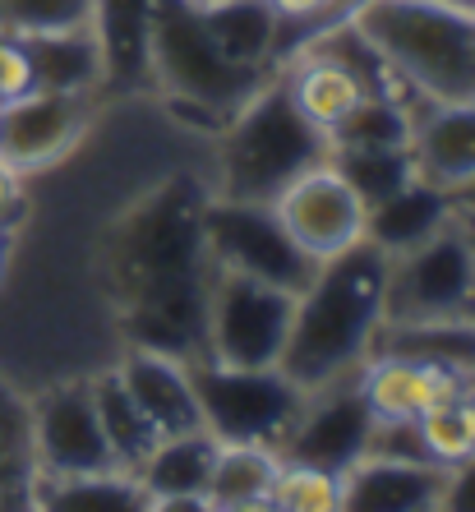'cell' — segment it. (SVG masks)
I'll use <instances>...</instances> for the list:
<instances>
[{
    "label": "cell",
    "mask_w": 475,
    "mask_h": 512,
    "mask_svg": "<svg viewBox=\"0 0 475 512\" xmlns=\"http://www.w3.org/2000/svg\"><path fill=\"white\" fill-rule=\"evenodd\" d=\"M208 194L171 180L130 213L111 240V286L130 328V346H157L180 360H203V319L213 259L203 245Z\"/></svg>",
    "instance_id": "obj_1"
},
{
    "label": "cell",
    "mask_w": 475,
    "mask_h": 512,
    "mask_svg": "<svg viewBox=\"0 0 475 512\" xmlns=\"http://www.w3.org/2000/svg\"><path fill=\"white\" fill-rule=\"evenodd\" d=\"M383 282H388V254L369 240H356L342 254L323 259L319 273L296 296L277 370L291 374L305 393L342 374H356L383 328Z\"/></svg>",
    "instance_id": "obj_2"
},
{
    "label": "cell",
    "mask_w": 475,
    "mask_h": 512,
    "mask_svg": "<svg viewBox=\"0 0 475 512\" xmlns=\"http://www.w3.org/2000/svg\"><path fill=\"white\" fill-rule=\"evenodd\" d=\"M346 24L420 107L475 97V10L452 0H369Z\"/></svg>",
    "instance_id": "obj_3"
},
{
    "label": "cell",
    "mask_w": 475,
    "mask_h": 512,
    "mask_svg": "<svg viewBox=\"0 0 475 512\" xmlns=\"http://www.w3.org/2000/svg\"><path fill=\"white\" fill-rule=\"evenodd\" d=\"M319 162H328V134L309 125L286 79H268L226 120L217 143V185L208 194L273 203L291 180Z\"/></svg>",
    "instance_id": "obj_4"
},
{
    "label": "cell",
    "mask_w": 475,
    "mask_h": 512,
    "mask_svg": "<svg viewBox=\"0 0 475 512\" xmlns=\"http://www.w3.org/2000/svg\"><path fill=\"white\" fill-rule=\"evenodd\" d=\"M148 65L171 97L208 111V116H222V125L268 84V70H245L222 56L213 33L203 28L199 5L190 0H153Z\"/></svg>",
    "instance_id": "obj_5"
},
{
    "label": "cell",
    "mask_w": 475,
    "mask_h": 512,
    "mask_svg": "<svg viewBox=\"0 0 475 512\" xmlns=\"http://www.w3.org/2000/svg\"><path fill=\"white\" fill-rule=\"evenodd\" d=\"M199 420L217 443H268L282 453L286 434L305 411V388L291 374L273 370H231L213 360H194Z\"/></svg>",
    "instance_id": "obj_6"
},
{
    "label": "cell",
    "mask_w": 475,
    "mask_h": 512,
    "mask_svg": "<svg viewBox=\"0 0 475 512\" xmlns=\"http://www.w3.org/2000/svg\"><path fill=\"white\" fill-rule=\"evenodd\" d=\"M296 296L273 282L213 268L208 319H203V360L231 370H273L286 351Z\"/></svg>",
    "instance_id": "obj_7"
},
{
    "label": "cell",
    "mask_w": 475,
    "mask_h": 512,
    "mask_svg": "<svg viewBox=\"0 0 475 512\" xmlns=\"http://www.w3.org/2000/svg\"><path fill=\"white\" fill-rule=\"evenodd\" d=\"M439 319H475V245L457 213L416 250L388 259L383 282V323Z\"/></svg>",
    "instance_id": "obj_8"
},
{
    "label": "cell",
    "mask_w": 475,
    "mask_h": 512,
    "mask_svg": "<svg viewBox=\"0 0 475 512\" xmlns=\"http://www.w3.org/2000/svg\"><path fill=\"white\" fill-rule=\"evenodd\" d=\"M203 245H208L213 268L273 282L282 291H291V296H300L309 277L319 273V263L309 259L291 240V231L282 227L273 203L208 194L203 199Z\"/></svg>",
    "instance_id": "obj_9"
},
{
    "label": "cell",
    "mask_w": 475,
    "mask_h": 512,
    "mask_svg": "<svg viewBox=\"0 0 475 512\" xmlns=\"http://www.w3.org/2000/svg\"><path fill=\"white\" fill-rule=\"evenodd\" d=\"M28 439H33L37 476H93L116 471L111 443L102 434L88 379L56 383L28 402Z\"/></svg>",
    "instance_id": "obj_10"
},
{
    "label": "cell",
    "mask_w": 475,
    "mask_h": 512,
    "mask_svg": "<svg viewBox=\"0 0 475 512\" xmlns=\"http://www.w3.org/2000/svg\"><path fill=\"white\" fill-rule=\"evenodd\" d=\"M369 439H374V411L365 402L360 370H356L333 383L309 388L305 411H300L296 429L282 443V457L323 466V471L342 476L346 466H356L369 453Z\"/></svg>",
    "instance_id": "obj_11"
},
{
    "label": "cell",
    "mask_w": 475,
    "mask_h": 512,
    "mask_svg": "<svg viewBox=\"0 0 475 512\" xmlns=\"http://www.w3.org/2000/svg\"><path fill=\"white\" fill-rule=\"evenodd\" d=\"M273 208L282 217V227L291 231V240L314 263L333 259L346 245L365 240V203L356 199V190L346 185L333 162H319L305 176H296L273 199Z\"/></svg>",
    "instance_id": "obj_12"
},
{
    "label": "cell",
    "mask_w": 475,
    "mask_h": 512,
    "mask_svg": "<svg viewBox=\"0 0 475 512\" xmlns=\"http://www.w3.org/2000/svg\"><path fill=\"white\" fill-rule=\"evenodd\" d=\"M84 125H88V97L33 88V93L0 107V162H10L14 171L33 176V171L51 167V162L70 153L79 134H84Z\"/></svg>",
    "instance_id": "obj_13"
},
{
    "label": "cell",
    "mask_w": 475,
    "mask_h": 512,
    "mask_svg": "<svg viewBox=\"0 0 475 512\" xmlns=\"http://www.w3.org/2000/svg\"><path fill=\"white\" fill-rule=\"evenodd\" d=\"M448 466L429 457H388L365 453L342 471V508L346 512H434L443 508Z\"/></svg>",
    "instance_id": "obj_14"
},
{
    "label": "cell",
    "mask_w": 475,
    "mask_h": 512,
    "mask_svg": "<svg viewBox=\"0 0 475 512\" xmlns=\"http://www.w3.org/2000/svg\"><path fill=\"white\" fill-rule=\"evenodd\" d=\"M116 370L162 439L167 434H185V429H203L190 360L171 356V351H157V346H130Z\"/></svg>",
    "instance_id": "obj_15"
},
{
    "label": "cell",
    "mask_w": 475,
    "mask_h": 512,
    "mask_svg": "<svg viewBox=\"0 0 475 512\" xmlns=\"http://www.w3.org/2000/svg\"><path fill=\"white\" fill-rule=\"evenodd\" d=\"M217 462V439L208 429H185L157 439V448L139 462V485L153 508H208V476Z\"/></svg>",
    "instance_id": "obj_16"
},
{
    "label": "cell",
    "mask_w": 475,
    "mask_h": 512,
    "mask_svg": "<svg viewBox=\"0 0 475 512\" xmlns=\"http://www.w3.org/2000/svg\"><path fill=\"white\" fill-rule=\"evenodd\" d=\"M416 176L439 190H462L475 176V97L471 102H439L416 111L411 130Z\"/></svg>",
    "instance_id": "obj_17"
},
{
    "label": "cell",
    "mask_w": 475,
    "mask_h": 512,
    "mask_svg": "<svg viewBox=\"0 0 475 512\" xmlns=\"http://www.w3.org/2000/svg\"><path fill=\"white\" fill-rule=\"evenodd\" d=\"M360 388H365V402L374 411V420H420L439 397L462 388V379L439 370V365H429V360L374 351L360 365Z\"/></svg>",
    "instance_id": "obj_18"
},
{
    "label": "cell",
    "mask_w": 475,
    "mask_h": 512,
    "mask_svg": "<svg viewBox=\"0 0 475 512\" xmlns=\"http://www.w3.org/2000/svg\"><path fill=\"white\" fill-rule=\"evenodd\" d=\"M282 65H286L282 79H286V88H291V97H296V107L305 111L309 125H319L323 134H333L337 120L356 107L365 93H374L351 60H342L337 51L319 47V42H305V47H300L296 56H286Z\"/></svg>",
    "instance_id": "obj_19"
},
{
    "label": "cell",
    "mask_w": 475,
    "mask_h": 512,
    "mask_svg": "<svg viewBox=\"0 0 475 512\" xmlns=\"http://www.w3.org/2000/svg\"><path fill=\"white\" fill-rule=\"evenodd\" d=\"M452 213H457V208H452V194L416 176L406 190H397L392 199L374 203L365 213V240L379 245L388 259H397V254L416 250L420 240H429L439 227H448Z\"/></svg>",
    "instance_id": "obj_20"
},
{
    "label": "cell",
    "mask_w": 475,
    "mask_h": 512,
    "mask_svg": "<svg viewBox=\"0 0 475 512\" xmlns=\"http://www.w3.org/2000/svg\"><path fill=\"white\" fill-rule=\"evenodd\" d=\"M28 60H33V79L47 93H74L88 97L107 79V60L93 28H70V33H42L24 37Z\"/></svg>",
    "instance_id": "obj_21"
},
{
    "label": "cell",
    "mask_w": 475,
    "mask_h": 512,
    "mask_svg": "<svg viewBox=\"0 0 475 512\" xmlns=\"http://www.w3.org/2000/svg\"><path fill=\"white\" fill-rule=\"evenodd\" d=\"M277 471H282V453L268 443H217V462L208 476V508H268Z\"/></svg>",
    "instance_id": "obj_22"
},
{
    "label": "cell",
    "mask_w": 475,
    "mask_h": 512,
    "mask_svg": "<svg viewBox=\"0 0 475 512\" xmlns=\"http://www.w3.org/2000/svg\"><path fill=\"white\" fill-rule=\"evenodd\" d=\"M199 14L226 60H236L245 70H268L273 65L282 19H277L268 0H213V5H199Z\"/></svg>",
    "instance_id": "obj_23"
},
{
    "label": "cell",
    "mask_w": 475,
    "mask_h": 512,
    "mask_svg": "<svg viewBox=\"0 0 475 512\" xmlns=\"http://www.w3.org/2000/svg\"><path fill=\"white\" fill-rule=\"evenodd\" d=\"M148 28H153V0H97L93 33H97V42H102L107 79H116V84L153 79V65H148Z\"/></svg>",
    "instance_id": "obj_24"
},
{
    "label": "cell",
    "mask_w": 475,
    "mask_h": 512,
    "mask_svg": "<svg viewBox=\"0 0 475 512\" xmlns=\"http://www.w3.org/2000/svg\"><path fill=\"white\" fill-rule=\"evenodd\" d=\"M33 508L51 512H143L153 508L134 471H93V476H37Z\"/></svg>",
    "instance_id": "obj_25"
},
{
    "label": "cell",
    "mask_w": 475,
    "mask_h": 512,
    "mask_svg": "<svg viewBox=\"0 0 475 512\" xmlns=\"http://www.w3.org/2000/svg\"><path fill=\"white\" fill-rule=\"evenodd\" d=\"M374 351H392V356H416L429 360L439 370L475 374V319H439V323H383L374 337ZM369 351V356H374Z\"/></svg>",
    "instance_id": "obj_26"
},
{
    "label": "cell",
    "mask_w": 475,
    "mask_h": 512,
    "mask_svg": "<svg viewBox=\"0 0 475 512\" xmlns=\"http://www.w3.org/2000/svg\"><path fill=\"white\" fill-rule=\"evenodd\" d=\"M420 102H406L402 88H374L346 111L328 134V148H411Z\"/></svg>",
    "instance_id": "obj_27"
},
{
    "label": "cell",
    "mask_w": 475,
    "mask_h": 512,
    "mask_svg": "<svg viewBox=\"0 0 475 512\" xmlns=\"http://www.w3.org/2000/svg\"><path fill=\"white\" fill-rule=\"evenodd\" d=\"M93 388V406H97V420H102V434L111 443V457H116L120 471H139V462L157 448V434L153 420L139 411V402L130 397L120 370H102L88 379Z\"/></svg>",
    "instance_id": "obj_28"
},
{
    "label": "cell",
    "mask_w": 475,
    "mask_h": 512,
    "mask_svg": "<svg viewBox=\"0 0 475 512\" xmlns=\"http://www.w3.org/2000/svg\"><path fill=\"white\" fill-rule=\"evenodd\" d=\"M328 162L342 171V180L356 190V199L365 203V213L374 203L392 199L397 190H406L416 180V157L411 148H328Z\"/></svg>",
    "instance_id": "obj_29"
},
{
    "label": "cell",
    "mask_w": 475,
    "mask_h": 512,
    "mask_svg": "<svg viewBox=\"0 0 475 512\" xmlns=\"http://www.w3.org/2000/svg\"><path fill=\"white\" fill-rule=\"evenodd\" d=\"M33 439H28V402L0 379V508H33Z\"/></svg>",
    "instance_id": "obj_30"
},
{
    "label": "cell",
    "mask_w": 475,
    "mask_h": 512,
    "mask_svg": "<svg viewBox=\"0 0 475 512\" xmlns=\"http://www.w3.org/2000/svg\"><path fill=\"white\" fill-rule=\"evenodd\" d=\"M416 429H420V443H425L429 462L457 466L462 457L475 453V416H471V406H466L462 388H452L448 397H439L416 420Z\"/></svg>",
    "instance_id": "obj_31"
},
{
    "label": "cell",
    "mask_w": 475,
    "mask_h": 512,
    "mask_svg": "<svg viewBox=\"0 0 475 512\" xmlns=\"http://www.w3.org/2000/svg\"><path fill=\"white\" fill-rule=\"evenodd\" d=\"M97 0H0V33L5 37H42L93 28Z\"/></svg>",
    "instance_id": "obj_32"
},
{
    "label": "cell",
    "mask_w": 475,
    "mask_h": 512,
    "mask_svg": "<svg viewBox=\"0 0 475 512\" xmlns=\"http://www.w3.org/2000/svg\"><path fill=\"white\" fill-rule=\"evenodd\" d=\"M268 508H282V512H342V476H337V471H323V466L282 457V471H277L273 503H268Z\"/></svg>",
    "instance_id": "obj_33"
},
{
    "label": "cell",
    "mask_w": 475,
    "mask_h": 512,
    "mask_svg": "<svg viewBox=\"0 0 475 512\" xmlns=\"http://www.w3.org/2000/svg\"><path fill=\"white\" fill-rule=\"evenodd\" d=\"M277 10V56H273V65H282L291 51H300L305 47V37L319 28V19L328 14V5L333 0H268Z\"/></svg>",
    "instance_id": "obj_34"
},
{
    "label": "cell",
    "mask_w": 475,
    "mask_h": 512,
    "mask_svg": "<svg viewBox=\"0 0 475 512\" xmlns=\"http://www.w3.org/2000/svg\"><path fill=\"white\" fill-rule=\"evenodd\" d=\"M37 79H33V60H28L24 37H5L0 33V107L14 102V97L33 93Z\"/></svg>",
    "instance_id": "obj_35"
},
{
    "label": "cell",
    "mask_w": 475,
    "mask_h": 512,
    "mask_svg": "<svg viewBox=\"0 0 475 512\" xmlns=\"http://www.w3.org/2000/svg\"><path fill=\"white\" fill-rule=\"evenodd\" d=\"M443 508L475 512V453L462 457L457 466H448V489H443Z\"/></svg>",
    "instance_id": "obj_36"
},
{
    "label": "cell",
    "mask_w": 475,
    "mask_h": 512,
    "mask_svg": "<svg viewBox=\"0 0 475 512\" xmlns=\"http://www.w3.org/2000/svg\"><path fill=\"white\" fill-rule=\"evenodd\" d=\"M24 213V171H14L10 162H0V227L10 231Z\"/></svg>",
    "instance_id": "obj_37"
},
{
    "label": "cell",
    "mask_w": 475,
    "mask_h": 512,
    "mask_svg": "<svg viewBox=\"0 0 475 512\" xmlns=\"http://www.w3.org/2000/svg\"><path fill=\"white\" fill-rule=\"evenodd\" d=\"M360 5H369V0H333V5H328V14L319 19V28H314V33H323V28H333V24H346V19H351V14H356ZM314 33H309V37H314ZM309 37H305V42H309ZM291 56H296V51H291Z\"/></svg>",
    "instance_id": "obj_38"
},
{
    "label": "cell",
    "mask_w": 475,
    "mask_h": 512,
    "mask_svg": "<svg viewBox=\"0 0 475 512\" xmlns=\"http://www.w3.org/2000/svg\"><path fill=\"white\" fill-rule=\"evenodd\" d=\"M452 208H462V213H475V176L466 180L462 190H452Z\"/></svg>",
    "instance_id": "obj_39"
},
{
    "label": "cell",
    "mask_w": 475,
    "mask_h": 512,
    "mask_svg": "<svg viewBox=\"0 0 475 512\" xmlns=\"http://www.w3.org/2000/svg\"><path fill=\"white\" fill-rule=\"evenodd\" d=\"M5 268H10V231L0 227V282H5Z\"/></svg>",
    "instance_id": "obj_40"
},
{
    "label": "cell",
    "mask_w": 475,
    "mask_h": 512,
    "mask_svg": "<svg viewBox=\"0 0 475 512\" xmlns=\"http://www.w3.org/2000/svg\"><path fill=\"white\" fill-rule=\"evenodd\" d=\"M462 397H466V406H471V416H475V374L462 379Z\"/></svg>",
    "instance_id": "obj_41"
},
{
    "label": "cell",
    "mask_w": 475,
    "mask_h": 512,
    "mask_svg": "<svg viewBox=\"0 0 475 512\" xmlns=\"http://www.w3.org/2000/svg\"><path fill=\"white\" fill-rule=\"evenodd\" d=\"M457 217H462V227H466V236H471V245H475V213H462V208H457Z\"/></svg>",
    "instance_id": "obj_42"
},
{
    "label": "cell",
    "mask_w": 475,
    "mask_h": 512,
    "mask_svg": "<svg viewBox=\"0 0 475 512\" xmlns=\"http://www.w3.org/2000/svg\"><path fill=\"white\" fill-rule=\"evenodd\" d=\"M452 5H471V10H475V0H452Z\"/></svg>",
    "instance_id": "obj_43"
},
{
    "label": "cell",
    "mask_w": 475,
    "mask_h": 512,
    "mask_svg": "<svg viewBox=\"0 0 475 512\" xmlns=\"http://www.w3.org/2000/svg\"><path fill=\"white\" fill-rule=\"evenodd\" d=\"M194 5H213V0H194Z\"/></svg>",
    "instance_id": "obj_44"
}]
</instances>
